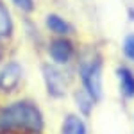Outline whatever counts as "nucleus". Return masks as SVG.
I'll list each match as a JSON object with an SVG mask.
<instances>
[{
  "instance_id": "obj_1",
  "label": "nucleus",
  "mask_w": 134,
  "mask_h": 134,
  "mask_svg": "<svg viewBox=\"0 0 134 134\" xmlns=\"http://www.w3.org/2000/svg\"><path fill=\"white\" fill-rule=\"evenodd\" d=\"M45 118L32 100L21 98L0 109V132L43 134Z\"/></svg>"
},
{
  "instance_id": "obj_2",
  "label": "nucleus",
  "mask_w": 134,
  "mask_h": 134,
  "mask_svg": "<svg viewBox=\"0 0 134 134\" xmlns=\"http://www.w3.org/2000/svg\"><path fill=\"white\" fill-rule=\"evenodd\" d=\"M81 79H82V90L95 102H98L104 97L102 88V57L95 55L91 59H86L81 64Z\"/></svg>"
},
{
  "instance_id": "obj_3",
  "label": "nucleus",
  "mask_w": 134,
  "mask_h": 134,
  "mask_svg": "<svg viewBox=\"0 0 134 134\" xmlns=\"http://www.w3.org/2000/svg\"><path fill=\"white\" fill-rule=\"evenodd\" d=\"M43 81H45V88L52 98H63L66 91H68V79L57 64H50L45 63L41 66Z\"/></svg>"
},
{
  "instance_id": "obj_4",
  "label": "nucleus",
  "mask_w": 134,
  "mask_h": 134,
  "mask_svg": "<svg viewBox=\"0 0 134 134\" xmlns=\"http://www.w3.org/2000/svg\"><path fill=\"white\" fill-rule=\"evenodd\" d=\"M23 77V68L20 63L11 61L0 68V93L11 95L21 82Z\"/></svg>"
},
{
  "instance_id": "obj_5",
  "label": "nucleus",
  "mask_w": 134,
  "mask_h": 134,
  "mask_svg": "<svg viewBox=\"0 0 134 134\" xmlns=\"http://www.w3.org/2000/svg\"><path fill=\"white\" fill-rule=\"evenodd\" d=\"M48 54L54 64H66L73 55V45L66 38H55L48 47Z\"/></svg>"
},
{
  "instance_id": "obj_6",
  "label": "nucleus",
  "mask_w": 134,
  "mask_h": 134,
  "mask_svg": "<svg viewBox=\"0 0 134 134\" xmlns=\"http://www.w3.org/2000/svg\"><path fill=\"white\" fill-rule=\"evenodd\" d=\"M61 134H88V127L82 116L75 113L66 114L61 124Z\"/></svg>"
},
{
  "instance_id": "obj_7",
  "label": "nucleus",
  "mask_w": 134,
  "mask_h": 134,
  "mask_svg": "<svg viewBox=\"0 0 134 134\" xmlns=\"http://www.w3.org/2000/svg\"><path fill=\"white\" fill-rule=\"evenodd\" d=\"M116 75H118V84H120V91H122V97L124 98H134V73L125 68V66H120L116 70Z\"/></svg>"
},
{
  "instance_id": "obj_8",
  "label": "nucleus",
  "mask_w": 134,
  "mask_h": 134,
  "mask_svg": "<svg viewBox=\"0 0 134 134\" xmlns=\"http://www.w3.org/2000/svg\"><path fill=\"white\" fill-rule=\"evenodd\" d=\"M47 27L54 34H57V36H64V34H68V32L72 31L70 23L64 20V18H61L59 14H48L47 16Z\"/></svg>"
},
{
  "instance_id": "obj_9",
  "label": "nucleus",
  "mask_w": 134,
  "mask_h": 134,
  "mask_svg": "<svg viewBox=\"0 0 134 134\" xmlns=\"http://www.w3.org/2000/svg\"><path fill=\"white\" fill-rule=\"evenodd\" d=\"M73 97H75V104H77V107L81 109V113L86 114V116H90V114H91V109H93L95 100H93V98L86 91H84V90L75 91V95H73Z\"/></svg>"
},
{
  "instance_id": "obj_10",
  "label": "nucleus",
  "mask_w": 134,
  "mask_h": 134,
  "mask_svg": "<svg viewBox=\"0 0 134 134\" xmlns=\"http://www.w3.org/2000/svg\"><path fill=\"white\" fill-rule=\"evenodd\" d=\"M13 32V20H11L9 11L5 9V5L0 2V40L7 38Z\"/></svg>"
},
{
  "instance_id": "obj_11",
  "label": "nucleus",
  "mask_w": 134,
  "mask_h": 134,
  "mask_svg": "<svg viewBox=\"0 0 134 134\" xmlns=\"http://www.w3.org/2000/svg\"><path fill=\"white\" fill-rule=\"evenodd\" d=\"M124 54L127 59L134 61V34H127L124 40Z\"/></svg>"
},
{
  "instance_id": "obj_12",
  "label": "nucleus",
  "mask_w": 134,
  "mask_h": 134,
  "mask_svg": "<svg viewBox=\"0 0 134 134\" xmlns=\"http://www.w3.org/2000/svg\"><path fill=\"white\" fill-rule=\"evenodd\" d=\"M13 4L18 7V9L25 11V13H31L34 9V0H13Z\"/></svg>"
},
{
  "instance_id": "obj_13",
  "label": "nucleus",
  "mask_w": 134,
  "mask_h": 134,
  "mask_svg": "<svg viewBox=\"0 0 134 134\" xmlns=\"http://www.w3.org/2000/svg\"><path fill=\"white\" fill-rule=\"evenodd\" d=\"M0 59H2V47H0Z\"/></svg>"
}]
</instances>
